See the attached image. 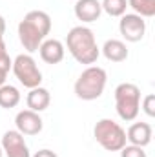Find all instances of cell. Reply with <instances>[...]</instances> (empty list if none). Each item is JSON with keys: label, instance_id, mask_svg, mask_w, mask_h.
<instances>
[{"label": "cell", "instance_id": "cell-7", "mask_svg": "<svg viewBox=\"0 0 155 157\" xmlns=\"http://www.w3.org/2000/svg\"><path fill=\"white\" fill-rule=\"evenodd\" d=\"M119 29L128 42H139L146 33V20L135 13H124L119 22Z\"/></svg>", "mask_w": 155, "mask_h": 157}, {"label": "cell", "instance_id": "cell-15", "mask_svg": "<svg viewBox=\"0 0 155 157\" xmlns=\"http://www.w3.org/2000/svg\"><path fill=\"white\" fill-rule=\"evenodd\" d=\"M18 102H20V91H18V88H15L11 84L0 86V108L11 110Z\"/></svg>", "mask_w": 155, "mask_h": 157}, {"label": "cell", "instance_id": "cell-14", "mask_svg": "<svg viewBox=\"0 0 155 157\" xmlns=\"http://www.w3.org/2000/svg\"><path fill=\"white\" fill-rule=\"evenodd\" d=\"M102 55L112 62H124L128 59V48L122 40L110 39L102 46Z\"/></svg>", "mask_w": 155, "mask_h": 157}, {"label": "cell", "instance_id": "cell-4", "mask_svg": "<svg viewBox=\"0 0 155 157\" xmlns=\"http://www.w3.org/2000/svg\"><path fill=\"white\" fill-rule=\"evenodd\" d=\"M115 108L126 122L135 121L141 112V90L131 82H122L115 88Z\"/></svg>", "mask_w": 155, "mask_h": 157}, {"label": "cell", "instance_id": "cell-9", "mask_svg": "<svg viewBox=\"0 0 155 157\" xmlns=\"http://www.w3.org/2000/svg\"><path fill=\"white\" fill-rule=\"evenodd\" d=\"M15 124H17V132H20L22 135H37L42 132V117L33 110H22L17 113L15 117Z\"/></svg>", "mask_w": 155, "mask_h": 157}, {"label": "cell", "instance_id": "cell-13", "mask_svg": "<svg viewBox=\"0 0 155 157\" xmlns=\"http://www.w3.org/2000/svg\"><path fill=\"white\" fill-rule=\"evenodd\" d=\"M26 102H28V110H33V112H44L47 110L49 102H51V95L46 88L42 86H37V88H31L28 97H26Z\"/></svg>", "mask_w": 155, "mask_h": 157}, {"label": "cell", "instance_id": "cell-19", "mask_svg": "<svg viewBox=\"0 0 155 157\" xmlns=\"http://www.w3.org/2000/svg\"><path fill=\"white\" fill-rule=\"evenodd\" d=\"M120 157H148L144 148L135 146V144H126L124 148H120Z\"/></svg>", "mask_w": 155, "mask_h": 157}, {"label": "cell", "instance_id": "cell-22", "mask_svg": "<svg viewBox=\"0 0 155 157\" xmlns=\"http://www.w3.org/2000/svg\"><path fill=\"white\" fill-rule=\"evenodd\" d=\"M4 31H6V20H4V17L0 15V37L4 35Z\"/></svg>", "mask_w": 155, "mask_h": 157}, {"label": "cell", "instance_id": "cell-6", "mask_svg": "<svg viewBox=\"0 0 155 157\" xmlns=\"http://www.w3.org/2000/svg\"><path fill=\"white\" fill-rule=\"evenodd\" d=\"M11 70L15 73V77L18 78L20 84H24L26 88H37L42 84V73H40L39 66L35 62V59L29 55V53H22L18 55L13 64H11Z\"/></svg>", "mask_w": 155, "mask_h": 157}, {"label": "cell", "instance_id": "cell-18", "mask_svg": "<svg viewBox=\"0 0 155 157\" xmlns=\"http://www.w3.org/2000/svg\"><path fill=\"white\" fill-rule=\"evenodd\" d=\"M11 64H13V60H11V57H9V53H7V48H6L4 37H0V71L9 73Z\"/></svg>", "mask_w": 155, "mask_h": 157}, {"label": "cell", "instance_id": "cell-24", "mask_svg": "<svg viewBox=\"0 0 155 157\" xmlns=\"http://www.w3.org/2000/svg\"><path fill=\"white\" fill-rule=\"evenodd\" d=\"M2 154H4V152H2V146H0V157H2Z\"/></svg>", "mask_w": 155, "mask_h": 157}, {"label": "cell", "instance_id": "cell-11", "mask_svg": "<svg viewBox=\"0 0 155 157\" xmlns=\"http://www.w3.org/2000/svg\"><path fill=\"white\" fill-rule=\"evenodd\" d=\"M126 141L135 146H148L152 143V126L148 122H135L126 132Z\"/></svg>", "mask_w": 155, "mask_h": 157}, {"label": "cell", "instance_id": "cell-17", "mask_svg": "<svg viewBox=\"0 0 155 157\" xmlns=\"http://www.w3.org/2000/svg\"><path fill=\"white\" fill-rule=\"evenodd\" d=\"M102 11H106L110 17H122L128 7V0H102L100 2Z\"/></svg>", "mask_w": 155, "mask_h": 157}, {"label": "cell", "instance_id": "cell-2", "mask_svg": "<svg viewBox=\"0 0 155 157\" xmlns=\"http://www.w3.org/2000/svg\"><path fill=\"white\" fill-rule=\"evenodd\" d=\"M66 46H68V51L71 53V57L80 64H93V62H97V59L100 55V49L97 46L93 31L86 26L71 28L66 37Z\"/></svg>", "mask_w": 155, "mask_h": 157}, {"label": "cell", "instance_id": "cell-23", "mask_svg": "<svg viewBox=\"0 0 155 157\" xmlns=\"http://www.w3.org/2000/svg\"><path fill=\"white\" fill-rule=\"evenodd\" d=\"M6 77H7V73L0 71V86H4V84H6Z\"/></svg>", "mask_w": 155, "mask_h": 157}, {"label": "cell", "instance_id": "cell-21", "mask_svg": "<svg viewBox=\"0 0 155 157\" xmlns=\"http://www.w3.org/2000/svg\"><path fill=\"white\" fill-rule=\"evenodd\" d=\"M33 157H57V154L51 152V150H47V148H44V150H39Z\"/></svg>", "mask_w": 155, "mask_h": 157}, {"label": "cell", "instance_id": "cell-20", "mask_svg": "<svg viewBox=\"0 0 155 157\" xmlns=\"http://www.w3.org/2000/svg\"><path fill=\"white\" fill-rule=\"evenodd\" d=\"M142 110L148 117H155V97L153 95H146L144 102H142Z\"/></svg>", "mask_w": 155, "mask_h": 157}, {"label": "cell", "instance_id": "cell-12", "mask_svg": "<svg viewBox=\"0 0 155 157\" xmlns=\"http://www.w3.org/2000/svg\"><path fill=\"white\" fill-rule=\"evenodd\" d=\"M102 13V6L99 0H77L75 4V17L82 22H95Z\"/></svg>", "mask_w": 155, "mask_h": 157}, {"label": "cell", "instance_id": "cell-16", "mask_svg": "<svg viewBox=\"0 0 155 157\" xmlns=\"http://www.w3.org/2000/svg\"><path fill=\"white\" fill-rule=\"evenodd\" d=\"M128 6L135 11V15L142 18H150L155 15V0H128Z\"/></svg>", "mask_w": 155, "mask_h": 157}, {"label": "cell", "instance_id": "cell-5", "mask_svg": "<svg viewBox=\"0 0 155 157\" xmlns=\"http://www.w3.org/2000/svg\"><path fill=\"white\" fill-rule=\"evenodd\" d=\"M93 135L108 152H120L126 146V130L112 119H100L93 128Z\"/></svg>", "mask_w": 155, "mask_h": 157}, {"label": "cell", "instance_id": "cell-8", "mask_svg": "<svg viewBox=\"0 0 155 157\" xmlns=\"http://www.w3.org/2000/svg\"><path fill=\"white\" fill-rule=\"evenodd\" d=\"M0 146H2V152L6 154V157H31L29 148L24 141V135L17 130L6 132Z\"/></svg>", "mask_w": 155, "mask_h": 157}, {"label": "cell", "instance_id": "cell-10", "mask_svg": "<svg viewBox=\"0 0 155 157\" xmlns=\"http://www.w3.org/2000/svg\"><path fill=\"white\" fill-rule=\"evenodd\" d=\"M37 51L40 53V59L46 64H59V62H62L64 53H66L64 44L57 39H46L39 46Z\"/></svg>", "mask_w": 155, "mask_h": 157}, {"label": "cell", "instance_id": "cell-1", "mask_svg": "<svg viewBox=\"0 0 155 157\" xmlns=\"http://www.w3.org/2000/svg\"><path fill=\"white\" fill-rule=\"evenodd\" d=\"M51 31V17L46 11H29L18 24V39L28 53L39 49Z\"/></svg>", "mask_w": 155, "mask_h": 157}, {"label": "cell", "instance_id": "cell-3", "mask_svg": "<svg viewBox=\"0 0 155 157\" xmlns=\"http://www.w3.org/2000/svg\"><path fill=\"white\" fill-rule=\"evenodd\" d=\"M108 75L100 66H88L75 82V95L82 101H95L102 95Z\"/></svg>", "mask_w": 155, "mask_h": 157}]
</instances>
